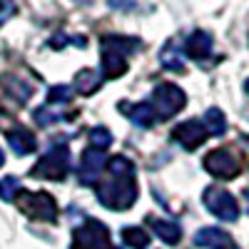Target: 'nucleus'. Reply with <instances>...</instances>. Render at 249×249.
Instances as JSON below:
<instances>
[{
  "instance_id": "nucleus-1",
  "label": "nucleus",
  "mask_w": 249,
  "mask_h": 249,
  "mask_svg": "<svg viewBox=\"0 0 249 249\" xmlns=\"http://www.w3.org/2000/svg\"><path fill=\"white\" fill-rule=\"evenodd\" d=\"M110 175L97 184V199L102 207L107 210H115V212H124L137 202V172H135V164L132 160L122 157V155H115L110 157V164H107Z\"/></svg>"
},
{
  "instance_id": "nucleus-2",
  "label": "nucleus",
  "mask_w": 249,
  "mask_h": 249,
  "mask_svg": "<svg viewBox=\"0 0 249 249\" xmlns=\"http://www.w3.org/2000/svg\"><path fill=\"white\" fill-rule=\"evenodd\" d=\"M137 50L135 37H102V68L100 72L105 75V80H115L127 72V57L130 53Z\"/></svg>"
},
{
  "instance_id": "nucleus-3",
  "label": "nucleus",
  "mask_w": 249,
  "mask_h": 249,
  "mask_svg": "<svg viewBox=\"0 0 249 249\" xmlns=\"http://www.w3.org/2000/svg\"><path fill=\"white\" fill-rule=\"evenodd\" d=\"M70 164H72L70 147H68V144H62V142H55L53 147L37 160L33 175L43 177V179H53V182H62L70 175Z\"/></svg>"
},
{
  "instance_id": "nucleus-4",
  "label": "nucleus",
  "mask_w": 249,
  "mask_h": 249,
  "mask_svg": "<svg viewBox=\"0 0 249 249\" xmlns=\"http://www.w3.org/2000/svg\"><path fill=\"white\" fill-rule=\"evenodd\" d=\"M72 249H115L107 224L100 219H85L72 230Z\"/></svg>"
},
{
  "instance_id": "nucleus-5",
  "label": "nucleus",
  "mask_w": 249,
  "mask_h": 249,
  "mask_svg": "<svg viewBox=\"0 0 249 249\" xmlns=\"http://www.w3.org/2000/svg\"><path fill=\"white\" fill-rule=\"evenodd\" d=\"M150 105L155 107L157 120H170V117H175L177 112L184 110L187 95H184L182 88L175 85V82H160V85L155 88V92H152Z\"/></svg>"
},
{
  "instance_id": "nucleus-6",
  "label": "nucleus",
  "mask_w": 249,
  "mask_h": 249,
  "mask_svg": "<svg viewBox=\"0 0 249 249\" xmlns=\"http://www.w3.org/2000/svg\"><path fill=\"white\" fill-rule=\"evenodd\" d=\"M18 207L25 217L35 219V222H55L57 219V202L50 192H25L20 195Z\"/></svg>"
},
{
  "instance_id": "nucleus-7",
  "label": "nucleus",
  "mask_w": 249,
  "mask_h": 249,
  "mask_svg": "<svg viewBox=\"0 0 249 249\" xmlns=\"http://www.w3.org/2000/svg\"><path fill=\"white\" fill-rule=\"evenodd\" d=\"M202 199H204L207 212L214 214L222 222H234L239 217V204H237L234 195H230L227 190H222V187H210V190H204Z\"/></svg>"
},
{
  "instance_id": "nucleus-8",
  "label": "nucleus",
  "mask_w": 249,
  "mask_h": 249,
  "mask_svg": "<svg viewBox=\"0 0 249 249\" xmlns=\"http://www.w3.org/2000/svg\"><path fill=\"white\" fill-rule=\"evenodd\" d=\"M110 164V157L105 150H97V147H88L80 157V164H77V177L82 184H95L100 179V175L105 172V167Z\"/></svg>"
},
{
  "instance_id": "nucleus-9",
  "label": "nucleus",
  "mask_w": 249,
  "mask_h": 249,
  "mask_svg": "<svg viewBox=\"0 0 249 249\" xmlns=\"http://www.w3.org/2000/svg\"><path fill=\"white\" fill-rule=\"evenodd\" d=\"M204 170L217 179H234L239 175V160L230 150H212L204 157Z\"/></svg>"
},
{
  "instance_id": "nucleus-10",
  "label": "nucleus",
  "mask_w": 249,
  "mask_h": 249,
  "mask_svg": "<svg viewBox=\"0 0 249 249\" xmlns=\"http://www.w3.org/2000/svg\"><path fill=\"white\" fill-rule=\"evenodd\" d=\"M207 137H210V130L199 120H184L172 130V140L182 144L184 150H197L199 144H204Z\"/></svg>"
},
{
  "instance_id": "nucleus-11",
  "label": "nucleus",
  "mask_w": 249,
  "mask_h": 249,
  "mask_svg": "<svg viewBox=\"0 0 249 249\" xmlns=\"http://www.w3.org/2000/svg\"><path fill=\"white\" fill-rule=\"evenodd\" d=\"M195 244L202 249H239L234 239L219 227H204L195 234Z\"/></svg>"
},
{
  "instance_id": "nucleus-12",
  "label": "nucleus",
  "mask_w": 249,
  "mask_h": 249,
  "mask_svg": "<svg viewBox=\"0 0 249 249\" xmlns=\"http://www.w3.org/2000/svg\"><path fill=\"white\" fill-rule=\"evenodd\" d=\"M212 35L210 33H204V30H195L190 37L184 40V53L190 55L192 60H207L212 55Z\"/></svg>"
},
{
  "instance_id": "nucleus-13",
  "label": "nucleus",
  "mask_w": 249,
  "mask_h": 249,
  "mask_svg": "<svg viewBox=\"0 0 249 249\" xmlns=\"http://www.w3.org/2000/svg\"><path fill=\"white\" fill-rule=\"evenodd\" d=\"M122 112L127 115V117H130V120L137 124V127H144V130L152 127V122L157 120L155 107L150 105V102H137V105H130V107L122 102Z\"/></svg>"
},
{
  "instance_id": "nucleus-14",
  "label": "nucleus",
  "mask_w": 249,
  "mask_h": 249,
  "mask_svg": "<svg viewBox=\"0 0 249 249\" xmlns=\"http://www.w3.org/2000/svg\"><path fill=\"white\" fill-rule=\"evenodd\" d=\"M147 222H152L155 234H157L164 244H177V242L182 239V227H179L175 219H160V217H152V219H147Z\"/></svg>"
},
{
  "instance_id": "nucleus-15",
  "label": "nucleus",
  "mask_w": 249,
  "mask_h": 249,
  "mask_svg": "<svg viewBox=\"0 0 249 249\" xmlns=\"http://www.w3.org/2000/svg\"><path fill=\"white\" fill-rule=\"evenodd\" d=\"M8 142L15 155H30L35 150V135L25 127H15L8 132Z\"/></svg>"
},
{
  "instance_id": "nucleus-16",
  "label": "nucleus",
  "mask_w": 249,
  "mask_h": 249,
  "mask_svg": "<svg viewBox=\"0 0 249 249\" xmlns=\"http://www.w3.org/2000/svg\"><path fill=\"white\" fill-rule=\"evenodd\" d=\"M102 80H105V75L97 72V70H80V72L75 75L72 85H75V90H77L80 95H92V92L100 90Z\"/></svg>"
},
{
  "instance_id": "nucleus-17",
  "label": "nucleus",
  "mask_w": 249,
  "mask_h": 249,
  "mask_svg": "<svg viewBox=\"0 0 249 249\" xmlns=\"http://www.w3.org/2000/svg\"><path fill=\"white\" fill-rule=\"evenodd\" d=\"M68 112H65V105H57V102H48V105H43L40 110H35V122L43 124V127H48V124H55L60 120H65Z\"/></svg>"
},
{
  "instance_id": "nucleus-18",
  "label": "nucleus",
  "mask_w": 249,
  "mask_h": 249,
  "mask_svg": "<svg viewBox=\"0 0 249 249\" xmlns=\"http://www.w3.org/2000/svg\"><path fill=\"white\" fill-rule=\"evenodd\" d=\"M122 239L132 249H147V244H150V234H147V230H142V227H124Z\"/></svg>"
},
{
  "instance_id": "nucleus-19",
  "label": "nucleus",
  "mask_w": 249,
  "mask_h": 249,
  "mask_svg": "<svg viewBox=\"0 0 249 249\" xmlns=\"http://www.w3.org/2000/svg\"><path fill=\"white\" fill-rule=\"evenodd\" d=\"M160 62H162V68H167V70H175V72H182L184 70V60L177 50V45H164L162 53H160Z\"/></svg>"
},
{
  "instance_id": "nucleus-20",
  "label": "nucleus",
  "mask_w": 249,
  "mask_h": 249,
  "mask_svg": "<svg viewBox=\"0 0 249 249\" xmlns=\"http://www.w3.org/2000/svg\"><path fill=\"white\" fill-rule=\"evenodd\" d=\"M204 124L210 130V135H224V130H227V120L219 107H210L204 112Z\"/></svg>"
},
{
  "instance_id": "nucleus-21",
  "label": "nucleus",
  "mask_w": 249,
  "mask_h": 249,
  "mask_svg": "<svg viewBox=\"0 0 249 249\" xmlns=\"http://www.w3.org/2000/svg\"><path fill=\"white\" fill-rule=\"evenodd\" d=\"M20 195H23V184H20L18 177H3L0 179V199L15 202Z\"/></svg>"
},
{
  "instance_id": "nucleus-22",
  "label": "nucleus",
  "mask_w": 249,
  "mask_h": 249,
  "mask_svg": "<svg viewBox=\"0 0 249 249\" xmlns=\"http://www.w3.org/2000/svg\"><path fill=\"white\" fill-rule=\"evenodd\" d=\"M107 144H112V132H110L107 127L97 124V127H92V130H90V147L107 150Z\"/></svg>"
},
{
  "instance_id": "nucleus-23",
  "label": "nucleus",
  "mask_w": 249,
  "mask_h": 249,
  "mask_svg": "<svg viewBox=\"0 0 249 249\" xmlns=\"http://www.w3.org/2000/svg\"><path fill=\"white\" fill-rule=\"evenodd\" d=\"M72 100V88L70 85H55L48 92V102H57V105H68Z\"/></svg>"
},
{
  "instance_id": "nucleus-24",
  "label": "nucleus",
  "mask_w": 249,
  "mask_h": 249,
  "mask_svg": "<svg viewBox=\"0 0 249 249\" xmlns=\"http://www.w3.org/2000/svg\"><path fill=\"white\" fill-rule=\"evenodd\" d=\"M13 13H15V8H13L10 0H0V25H3V23H5V20H8Z\"/></svg>"
},
{
  "instance_id": "nucleus-25",
  "label": "nucleus",
  "mask_w": 249,
  "mask_h": 249,
  "mask_svg": "<svg viewBox=\"0 0 249 249\" xmlns=\"http://www.w3.org/2000/svg\"><path fill=\"white\" fill-rule=\"evenodd\" d=\"M75 3H80V5H90V3H95V0H75Z\"/></svg>"
},
{
  "instance_id": "nucleus-26",
  "label": "nucleus",
  "mask_w": 249,
  "mask_h": 249,
  "mask_svg": "<svg viewBox=\"0 0 249 249\" xmlns=\"http://www.w3.org/2000/svg\"><path fill=\"white\" fill-rule=\"evenodd\" d=\"M244 199H247V210H249V190H244Z\"/></svg>"
},
{
  "instance_id": "nucleus-27",
  "label": "nucleus",
  "mask_w": 249,
  "mask_h": 249,
  "mask_svg": "<svg viewBox=\"0 0 249 249\" xmlns=\"http://www.w3.org/2000/svg\"><path fill=\"white\" fill-rule=\"evenodd\" d=\"M3 162H5V155H3V150H0V167H3Z\"/></svg>"
},
{
  "instance_id": "nucleus-28",
  "label": "nucleus",
  "mask_w": 249,
  "mask_h": 249,
  "mask_svg": "<svg viewBox=\"0 0 249 249\" xmlns=\"http://www.w3.org/2000/svg\"><path fill=\"white\" fill-rule=\"evenodd\" d=\"M244 92H247V95H249V80H247V82H244Z\"/></svg>"
}]
</instances>
